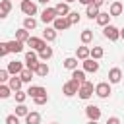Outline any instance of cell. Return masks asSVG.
I'll list each match as a JSON object with an SVG mask.
<instances>
[{
	"instance_id": "obj_1",
	"label": "cell",
	"mask_w": 124,
	"mask_h": 124,
	"mask_svg": "<svg viewBox=\"0 0 124 124\" xmlns=\"http://www.w3.org/2000/svg\"><path fill=\"white\" fill-rule=\"evenodd\" d=\"M110 83L108 81H101V83H97L95 85V95L97 97H101V99H107V97H110Z\"/></svg>"
},
{
	"instance_id": "obj_2",
	"label": "cell",
	"mask_w": 124,
	"mask_h": 124,
	"mask_svg": "<svg viewBox=\"0 0 124 124\" xmlns=\"http://www.w3.org/2000/svg\"><path fill=\"white\" fill-rule=\"evenodd\" d=\"M103 35H105V37H107L108 41H112V43H114V41H118V39H120V29L108 23V25H107V27L103 29Z\"/></svg>"
},
{
	"instance_id": "obj_3",
	"label": "cell",
	"mask_w": 124,
	"mask_h": 124,
	"mask_svg": "<svg viewBox=\"0 0 124 124\" xmlns=\"http://www.w3.org/2000/svg\"><path fill=\"white\" fill-rule=\"evenodd\" d=\"M78 91H79V83L74 81V79H70V81H66V83L62 85V93H64L66 97H72V95H76Z\"/></svg>"
},
{
	"instance_id": "obj_4",
	"label": "cell",
	"mask_w": 124,
	"mask_h": 124,
	"mask_svg": "<svg viewBox=\"0 0 124 124\" xmlns=\"http://www.w3.org/2000/svg\"><path fill=\"white\" fill-rule=\"evenodd\" d=\"M93 91H95L93 83H91V81H83V83L79 85V91H78V93H79V97H81L83 101H87V99L93 95Z\"/></svg>"
},
{
	"instance_id": "obj_5",
	"label": "cell",
	"mask_w": 124,
	"mask_h": 124,
	"mask_svg": "<svg viewBox=\"0 0 124 124\" xmlns=\"http://www.w3.org/2000/svg\"><path fill=\"white\" fill-rule=\"evenodd\" d=\"M21 12L27 16V17H33L35 14H37V6H35V2H31V0H21Z\"/></svg>"
},
{
	"instance_id": "obj_6",
	"label": "cell",
	"mask_w": 124,
	"mask_h": 124,
	"mask_svg": "<svg viewBox=\"0 0 124 124\" xmlns=\"http://www.w3.org/2000/svg\"><path fill=\"white\" fill-rule=\"evenodd\" d=\"M56 17H58V14H56L54 8H45L43 14H41V21H43V23H52Z\"/></svg>"
},
{
	"instance_id": "obj_7",
	"label": "cell",
	"mask_w": 124,
	"mask_h": 124,
	"mask_svg": "<svg viewBox=\"0 0 124 124\" xmlns=\"http://www.w3.org/2000/svg\"><path fill=\"white\" fill-rule=\"evenodd\" d=\"M25 62H27V68L35 74V70H37V66H39V58H37V54H35L33 50L25 52Z\"/></svg>"
},
{
	"instance_id": "obj_8",
	"label": "cell",
	"mask_w": 124,
	"mask_h": 124,
	"mask_svg": "<svg viewBox=\"0 0 124 124\" xmlns=\"http://www.w3.org/2000/svg\"><path fill=\"white\" fill-rule=\"evenodd\" d=\"M27 46H31L33 50H43L45 46H46V43H45V39H39V37H29V41H27Z\"/></svg>"
},
{
	"instance_id": "obj_9",
	"label": "cell",
	"mask_w": 124,
	"mask_h": 124,
	"mask_svg": "<svg viewBox=\"0 0 124 124\" xmlns=\"http://www.w3.org/2000/svg\"><path fill=\"white\" fill-rule=\"evenodd\" d=\"M43 95H46V89L41 87V85H31L27 89V97H31V99H37V97H43Z\"/></svg>"
},
{
	"instance_id": "obj_10",
	"label": "cell",
	"mask_w": 124,
	"mask_h": 124,
	"mask_svg": "<svg viewBox=\"0 0 124 124\" xmlns=\"http://www.w3.org/2000/svg\"><path fill=\"white\" fill-rule=\"evenodd\" d=\"M85 114H87V118L89 120H99L101 118V108L99 107H95V105H89V107H85Z\"/></svg>"
},
{
	"instance_id": "obj_11",
	"label": "cell",
	"mask_w": 124,
	"mask_h": 124,
	"mask_svg": "<svg viewBox=\"0 0 124 124\" xmlns=\"http://www.w3.org/2000/svg\"><path fill=\"white\" fill-rule=\"evenodd\" d=\"M21 72H23V64H21V62L12 60V62L8 64V74H10V76H19Z\"/></svg>"
},
{
	"instance_id": "obj_12",
	"label": "cell",
	"mask_w": 124,
	"mask_h": 124,
	"mask_svg": "<svg viewBox=\"0 0 124 124\" xmlns=\"http://www.w3.org/2000/svg\"><path fill=\"white\" fill-rule=\"evenodd\" d=\"M52 27H54L56 31H66V29L70 27V21H68V17H56V19L52 21Z\"/></svg>"
},
{
	"instance_id": "obj_13",
	"label": "cell",
	"mask_w": 124,
	"mask_h": 124,
	"mask_svg": "<svg viewBox=\"0 0 124 124\" xmlns=\"http://www.w3.org/2000/svg\"><path fill=\"white\" fill-rule=\"evenodd\" d=\"M97 70H99V62H97V60H93V58L83 60V72H91V74H95Z\"/></svg>"
},
{
	"instance_id": "obj_14",
	"label": "cell",
	"mask_w": 124,
	"mask_h": 124,
	"mask_svg": "<svg viewBox=\"0 0 124 124\" xmlns=\"http://www.w3.org/2000/svg\"><path fill=\"white\" fill-rule=\"evenodd\" d=\"M122 79V70L120 68H110L108 70V83H118Z\"/></svg>"
},
{
	"instance_id": "obj_15",
	"label": "cell",
	"mask_w": 124,
	"mask_h": 124,
	"mask_svg": "<svg viewBox=\"0 0 124 124\" xmlns=\"http://www.w3.org/2000/svg\"><path fill=\"white\" fill-rule=\"evenodd\" d=\"M54 10H56L58 17H66V16L70 14V6H68L66 2H58V4L54 6Z\"/></svg>"
},
{
	"instance_id": "obj_16",
	"label": "cell",
	"mask_w": 124,
	"mask_h": 124,
	"mask_svg": "<svg viewBox=\"0 0 124 124\" xmlns=\"http://www.w3.org/2000/svg\"><path fill=\"white\" fill-rule=\"evenodd\" d=\"M21 83H23V81H21L19 76H12V78L8 79V87H10L12 91H19V89H21Z\"/></svg>"
},
{
	"instance_id": "obj_17",
	"label": "cell",
	"mask_w": 124,
	"mask_h": 124,
	"mask_svg": "<svg viewBox=\"0 0 124 124\" xmlns=\"http://www.w3.org/2000/svg\"><path fill=\"white\" fill-rule=\"evenodd\" d=\"M12 12V0H0V19Z\"/></svg>"
},
{
	"instance_id": "obj_18",
	"label": "cell",
	"mask_w": 124,
	"mask_h": 124,
	"mask_svg": "<svg viewBox=\"0 0 124 124\" xmlns=\"http://www.w3.org/2000/svg\"><path fill=\"white\" fill-rule=\"evenodd\" d=\"M122 12H124V6H122V2H112L110 4V17H116V16H122Z\"/></svg>"
},
{
	"instance_id": "obj_19",
	"label": "cell",
	"mask_w": 124,
	"mask_h": 124,
	"mask_svg": "<svg viewBox=\"0 0 124 124\" xmlns=\"http://www.w3.org/2000/svg\"><path fill=\"white\" fill-rule=\"evenodd\" d=\"M6 45H8V52H16V54H17V52L23 50V43H19V41H16V39H14V41H8Z\"/></svg>"
},
{
	"instance_id": "obj_20",
	"label": "cell",
	"mask_w": 124,
	"mask_h": 124,
	"mask_svg": "<svg viewBox=\"0 0 124 124\" xmlns=\"http://www.w3.org/2000/svg\"><path fill=\"white\" fill-rule=\"evenodd\" d=\"M89 52H91V48L89 46H78V50H76V58H79V60H87L89 58Z\"/></svg>"
},
{
	"instance_id": "obj_21",
	"label": "cell",
	"mask_w": 124,
	"mask_h": 124,
	"mask_svg": "<svg viewBox=\"0 0 124 124\" xmlns=\"http://www.w3.org/2000/svg\"><path fill=\"white\" fill-rule=\"evenodd\" d=\"M29 37H31V35H29V31H27V29H23V27L16 31V41H19V43H27V41H29Z\"/></svg>"
},
{
	"instance_id": "obj_22",
	"label": "cell",
	"mask_w": 124,
	"mask_h": 124,
	"mask_svg": "<svg viewBox=\"0 0 124 124\" xmlns=\"http://www.w3.org/2000/svg\"><path fill=\"white\" fill-rule=\"evenodd\" d=\"M25 124H41V114L39 112H29L27 116H25Z\"/></svg>"
},
{
	"instance_id": "obj_23",
	"label": "cell",
	"mask_w": 124,
	"mask_h": 124,
	"mask_svg": "<svg viewBox=\"0 0 124 124\" xmlns=\"http://www.w3.org/2000/svg\"><path fill=\"white\" fill-rule=\"evenodd\" d=\"M48 72H50V70H48V66H46L45 62H39V66H37L35 74H37L39 78H46V76H48Z\"/></svg>"
},
{
	"instance_id": "obj_24",
	"label": "cell",
	"mask_w": 124,
	"mask_h": 124,
	"mask_svg": "<svg viewBox=\"0 0 124 124\" xmlns=\"http://www.w3.org/2000/svg\"><path fill=\"white\" fill-rule=\"evenodd\" d=\"M72 79H74V81H78L79 85H81L83 81H87V79H85V72H83V70H74V72H72Z\"/></svg>"
},
{
	"instance_id": "obj_25",
	"label": "cell",
	"mask_w": 124,
	"mask_h": 124,
	"mask_svg": "<svg viewBox=\"0 0 124 124\" xmlns=\"http://www.w3.org/2000/svg\"><path fill=\"white\" fill-rule=\"evenodd\" d=\"M108 21H110V14L99 12V16H97V23H99V25H103V27H107V25H108Z\"/></svg>"
},
{
	"instance_id": "obj_26",
	"label": "cell",
	"mask_w": 124,
	"mask_h": 124,
	"mask_svg": "<svg viewBox=\"0 0 124 124\" xmlns=\"http://www.w3.org/2000/svg\"><path fill=\"white\" fill-rule=\"evenodd\" d=\"M43 39H45V41H54V39H56V29H54V27H46V29L43 31Z\"/></svg>"
},
{
	"instance_id": "obj_27",
	"label": "cell",
	"mask_w": 124,
	"mask_h": 124,
	"mask_svg": "<svg viewBox=\"0 0 124 124\" xmlns=\"http://www.w3.org/2000/svg\"><path fill=\"white\" fill-rule=\"evenodd\" d=\"M79 39H81V43H83V45L91 43V41H93V31H91V29H83V31H81V35H79Z\"/></svg>"
},
{
	"instance_id": "obj_28",
	"label": "cell",
	"mask_w": 124,
	"mask_h": 124,
	"mask_svg": "<svg viewBox=\"0 0 124 124\" xmlns=\"http://www.w3.org/2000/svg\"><path fill=\"white\" fill-rule=\"evenodd\" d=\"M103 54H105L103 46H93V48H91V52H89V58H93V60H99V58H103Z\"/></svg>"
},
{
	"instance_id": "obj_29",
	"label": "cell",
	"mask_w": 124,
	"mask_h": 124,
	"mask_svg": "<svg viewBox=\"0 0 124 124\" xmlns=\"http://www.w3.org/2000/svg\"><path fill=\"white\" fill-rule=\"evenodd\" d=\"M64 68H68V70H78V58L76 56H70V58H66L64 60Z\"/></svg>"
},
{
	"instance_id": "obj_30",
	"label": "cell",
	"mask_w": 124,
	"mask_h": 124,
	"mask_svg": "<svg viewBox=\"0 0 124 124\" xmlns=\"http://www.w3.org/2000/svg\"><path fill=\"white\" fill-rule=\"evenodd\" d=\"M19 78H21L23 83H31V79H33V72H31L29 68H23V72L19 74Z\"/></svg>"
},
{
	"instance_id": "obj_31",
	"label": "cell",
	"mask_w": 124,
	"mask_h": 124,
	"mask_svg": "<svg viewBox=\"0 0 124 124\" xmlns=\"http://www.w3.org/2000/svg\"><path fill=\"white\" fill-rule=\"evenodd\" d=\"M97 16H99V8H97L95 4H89V6H87V17H91V19L95 17V19H97Z\"/></svg>"
},
{
	"instance_id": "obj_32",
	"label": "cell",
	"mask_w": 124,
	"mask_h": 124,
	"mask_svg": "<svg viewBox=\"0 0 124 124\" xmlns=\"http://www.w3.org/2000/svg\"><path fill=\"white\" fill-rule=\"evenodd\" d=\"M50 56H52V48L50 46H45L43 50H39V58L41 60H48Z\"/></svg>"
},
{
	"instance_id": "obj_33",
	"label": "cell",
	"mask_w": 124,
	"mask_h": 124,
	"mask_svg": "<svg viewBox=\"0 0 124 124\" xmlns=\"http://www.w3.org/2000/svg\"><path fill=\"white\" fill-rule=\"evenodd\" d=\"M35 27H37V21H35L33 17H25V19H23V29L29 31V29H35Z\"/></svg>"
},
{
	"instance_id": "obj_34",
	"label": "cell",
	"mask_w": 124,
	"mask_h": 124,
	"mask_svg": "<svg viewBox=\"0 0 124 124\" xmlns=\"http://www.w3.org/2000/svg\"><path fill=\"white\" fill-rule=\"evenodd\" d=\"M12 95V89L8 87V85H4V83H0V99H8Z\"/></svg>"
},
{
	"instance_id": "obj_35",
	"label": "cell",
	"mask_w": 124,
	"mask_h": 124,
	"mask_svg": "<svg viewBox=\"0 0 124 124\" xmlns=\"http://www.w3.org/2000/svg\"><path fill=\"white\" fill-rule=\"evenodd\" d=\"M27 114H29V110H27V107L23 103L16 107V116H27Z\"/></svg>"
},
{
	"instance_id": "obj_36",
	"label": "cell",
	"mask_w": 124,
	"mask_h": 124,
	"mask_svg": "<svg viewBox=\"0 0 124 124\" xmlns=\"http://www.w3.org/2000/svg\"><path fill=\"white\" fill-rule=\"evenodd\" d=\"M66 17H68L70 25H74V23H79V14H78V12H70Z\"/></svg>"
},
{
	"instance_id": "obj_37",
	"label": "cell",
	"mask_w": 124,
	"mask_h": 124,
	"mask_svg": "<svg viewBox=\"0 0 124 124\" xmlns=\"http://www.w3.org/2000/svg\"><path fill=\"white\" fill-rule=\"evenodd\" d=\"M25 99H27V91H16V101H17L19 105H21Z\"/></svg>"
},
{
	"instance_id": "obj_38",
	"label": "cell",
	"mask_w": 124,
	"mask_h": 124,
	"mask_svg": "<svg viewBox=\"0 0 124 124\" xmlns=\"http://www.w3.org/2000/svg\"><path fill=\"white\" fill-rule=\"evenodd\" d=\"M6 124H19V120L16 114H10V116H6Z\"/></svg>"
},
{
	"instance_id": "obj_39",
	"label": "cell",
	"mask_w": 124,
	"mask_h": 124,
	"mask_svg": "<svg viewBox=\"0 0 124 124\" xmlns=\"http://www.w3.org/2000/svg\"><path fill=\"white\" fill-rule=\"evenodd\" d=\"M8 79H10L8 70H0V83H4V81H8Z\"/></svg>"
},
{
	"instance_id": "obj_40",
	"label": "cell",
	"mask_w": 124,
	"mask_h": 124,
	"mask_svg": "<svg viewBox=\"0 0 124 124\" xmlns=\"http://www.w3.org/2000/svg\"><path fill=\"white\" fill-rule=\"evenodd\" d=\"M35 101V105H45L46 101H48V95H43V97H37V99H33Z\"/></svg>"
},
{
	"instance_id": "obj_41",
	"label": "cell",
	"mask_w": 124,
	"mask_h": 124,
	"mask_svg": "<svg viewBox=\"0 0 124 124\" xmlns=\"http://www.w3.org/2000/svg\"><path fill=\"white\" fill-rule=\"evenodd\" d=\"M6 54H10V52H8V45H6V43H0V58L6 56Z\"/></svg>"
},
{
	"instance_id": "obj_42",
	"label": "cell",
	"mask_w": 124,
	"mask_h": 124,
	"mask_svg": "<svg viewBox=\"0 0 124 124\" xmlns=\"http://www.w3.org/2000/svg\"><path fill=\"white\" fill-rule=\"evenodd\" d=\"M107 124H120V120H118L116 116H110V118L107 120Z\"/></svg>"
},
{
	"instance_id": "obj_43",
	"label": "cell",
	"mask_w": 124,
	"mask_h": 124,
	"mask_svg": "<svg viewBox=\"0 0 124 124\" xmlns=\"http://www.w3.org/2000/svg\"><path fill=\"white\" fill-rule=\"evenodd\" d=\"M93 4H95V6H97V8H101V6H103V4H105V0H93Z\"/></svg>"
},
{
	"instance_id": "obj_44",
	"label": "cell",
	"mask_w": 124,
	"mask_h": 124,
	"mask_svg": "<svg viewBox=\"0 0 124 124\" xmlns=\"http://www.w3.org/2000/svg\"><path fill=\"white\" fill-rule=\"evenodd\" d=\"M79 4H83V6H89V4H93V0H78Z\"/></svg>"
},
{
	"instance_id": "obj_45",
	"label": "cell",
	"mask_w": 124,
	"mask_h": 124,
	"mask_svg": "<svg viewBox=\"0 0 124 124\" xmlns=\"http://www.w3.org/2000/svg\"><path fill=\"white\" fill-rule=\"evenodd\" d=\"M37 2H41V4H48L50 0H37Z\"/></svg>"
},
{
	"instance_id": "obj_46",
	"label": "cell",
	"mask_w": 124,
	"mask_h": 124,
	"mask_svg": "<svg viewBox=\"0 0 124 124\" xmlns=\"http://www.w3.org/2000/svg\"><path fill=\"white\" fill-rule=\"evenodd\" d=\"M120 37H122V39H124V27H122V29H120Z\"/></svg>"
},
{
	"instance_id": "obj_47",
	"label": "cell",
	"mask_w": 124,
	"mask_h": 124,
	"mask_svg": "<svg viewBox=\"0 0 124 124\" xmlns=\"http://www.w3.org/2000/svg\"><path fill=\"white\" fill-rule=\"evenodd\" d=\"M87 124H97V122H95V120H89V122H87Z\"/></svg>"
},
{
	"instance_id": "obj_48",
	"label": "cell",
	"mask_w": 124,
	"mask_h": 124,
	"mask_svg": "<svg viewBox=\"0 0 124 124\" xmlns=\"http://www.w3.org/2000/svg\"><path fill=\"white\" fill-rule=\"evenodd\" d=\"M70 2H76V0H66V4H70Z\"/></svg>"
},
{
	"instance_id": "obj_49",
	"label": "cell",
	"mask_w": 124,
	"mask_h": 124,
	"mask_svg": "<svg viewBox=\"0 0 124 124\" xmlns=\"http://www.w3.org/2000/svg\"><path fill=\"white\" fill-rule=\"evenodd\" d=\"M50 124H58V122H50Z\"/></svg>"
}]
</instances>
